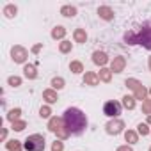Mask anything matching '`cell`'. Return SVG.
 Returning a JSON list of instances; mask_svg holds the SVG:
<instances>
[{
  "instance_id": "cell-1",
  "label": "cell",
  "mask_w": 151,
  "mask_h": 151,
  "mask_svg": "<svg viewBox=\"0 0 151 151\" xmlns=\"http://www.w3.org/2000/svg\"><path fill=\"white\" fill-rule=\"evenodd\" d=\"M62 119H64V124H66V128H68L69 135H82V133H84V130L87 128L86 114H84L80 109H75V107L66 109V112H64Z\"/></svg>"
},
{
  "instance_id": "cell-2",
  "label": "cell",
  "mask_w": 151,
  "mask_h": 151,
  "mask_svg": "<svg viewBox=\"0 0 151 151\" xmlns=\"http://www.w3.org/2000/svg\"><path fill=\"white\" fill-rule=\"evenodd\" d=\"M124 41L128 45H142L144 48L151 50V22L149 23H144L139 32L128 30L124 34Z\"/></svg>"
},
{
  "instance_id": "cell-3",
  "label": "cell",
  "mask_w": 151,
  "mask_h": 151,
  "mask_svg": "<svg viewBox=\"0 0 151 151\" xmlns=\"http://www.w3.org/2000/svg\"><path fill=\"white\" fill-rule=\"evenodd\" d=\"M48 130H50L52 133H55L59 139H68V137H69V132H68V128H66L62 117H50V121H48Z\"/></svg>"
},
{
  "instance_id": "cell-4",
  "label": "cell",
  "mask_w": 151,
  "mask_h": 151,
  "mask_svg": "<svg viewBox=\"0 0 151 151\" xmlns=\"http://www.w3.org/2000/svg\"><path fill=\"white\" fill-rule=\"evenodd\" d=\"M23 147L27 151H45V137L43 135H37V133L36 135H30V137H27Z\"/></svg>"
},
{
  "instance_id": "cell-5",
  "label": "cell",
  "mask_w": 151,
  "mask_h": 151,
  "mask_svg": "<svg viewBox=\"0 0 151 151\" xmlns=\"http://www.w3.org/2000/svg\"><path fill=\"white\" fill-rule=\"evenodd\" d=\"M124 84H126V87H130V89L135 93V100H146L147 91H146V87H144L139 80H135V78H128Z\"/></svg>"
},
{
  "instance_id": "cell-6",
  "label": "cell",
  "mask_w": 151,
  "mask_h": 151,
  "mask_svg": "<svg viewBox=\"0 0 151 151\" xmlns=\"http://www.w3.org/2000/svg\"><path fill=\"white\" fill-rule=\"evenodd\" d=\"M103 114L109 116V117H117L121 114V103H117V101H107L103 105Z\"/></svg>"
},
{
  "instance_id": "cell-7",
  "label": "cell",
  "mask_w": 151,
  "mask_h": 151,
  "mask_svg": "<svg viewBox=\"0 0 151 151\" xmlns=\"http://www.w3.org/2000/svg\"><path fill=\"white\" fill-rule=\"evenodd\" d=\"M11 55H13V60H14V62H18V64L25 62V60H27V57H29L27 50H25L23 46H18V45L11 48Z\"/></svg>"
},
{
  "instance_id": "cell-8",
  "label": "cell",
  "mask_w": 151,
  "mask_h": 151,
  "mask_svg": "<svg viewBox=\"0 0 151 151\" xmlns=\"http://www.w3.org/2000/svg\"><path fill=\"white\" fill-rule=\"evenodd\" d=\"M105 128H107V133H110V135H117V133L123 132L124 123H123L121 119H114V121H109V123L105 124Z\"/></svg>"
},
{
  "instance_id": "cell-9",
  "label": "cell",
  "mask_w": 151,
  "mask_h": 151,
  "mask_svg": "<svg viewBox=\"0 0 151 151\" xmlns=\"http://www.w3.org/2000/svg\"><path fill=\"white\" fill-rule=\"evenodd\" d=\"M124 66H126L124 57H114V60H112V64H110V71H112V73H121V71L124 69Z\"/></svg>"
},
{
  "instance_id": "cell-10",
  "label": "cell",
  "mask_w": 151,
  "mask_h": 151,
  "mask_svg": "<svg viewBox=\"0 0 151 151\" xmlns=\"http://www.w3.org/2000/svg\"><path fill=\"white\" fill-rule=\"evenodd\" d=\"M93 60H94V64H98V66H105V64L109 62V57H107L105 52H94V53H93Z\"/></svg>"
},
{
  "instance_id": "cell-11",
  "label": "cell",
  "mask_w": 151,
  "mask_h": 151,
  "mask_svg": "<svg viewBox=\"0 0 151 151\" xmlns=\"http://www.w3.org/2000/svg\"><path fill=\"white\" fill-rule=\"evenodd\" d=\"M84 84L86 86H98L100 84V77L96 73H86V77H84Z\"/></svg>"
},
{
  "instance_id": "cell-12",
  "label": "cell",
  "mask_w": 151,
  "mask_h": 151,
  "mask_svg": "<svg viewBox=\"0 0 151 151\" xmlns=\"http://www.w3.org/2000/svg\"><path fill=\"white\" fill-rule=\"evenodd\" d=\"M23 73H25V77H27V78H30V80L37 77V73H36V66H34V64H25Z\"/></svg>"
},
{
  "instance_id": "cell-13",
  "label": "cell",
  "mask_w": 151,
  "mask_h": 151,
  "mask_svg": "<svg viewBox=\"0 0 151 151\" xmlns=\"http://www.w3.org/2000/svg\"><path fill=\"white\" fill-rule=\"evenodd\" d=\"M98 14H100V18H103V20H112V18H114V11H112L110 7H100V9H98Z\"/></svg>"
},
{
  "instance_id": "cell-14",
  "label": "cell",
  "mask_w": 151,
  "mask_h": 151,
  "mask_svg": "<svg viewBox=\"0 0 151 151\" xmlns=\"http://www.w3.org/2000/svg\"><path fill=\"white\" fill-rule=\"evenodd\" d=\"M98 77H100L101 82H110V80H112V71L107 69V68H101L100 73H98Z\"/></svg>"
},
{
  "instance_id": "cell-15",
  "label": "cell",
  "mask_w": 151,
  "mask_h": 151,
  "mask_svg": "<svg viewBox=\"0 0 151 151\" xmlns=\"http://www.w3.org/2000/svg\"><path fill=\"white\" fill-rule=\"evenodd\" d=\"M73 37H75V41H77V43H86L87 41V34H86L84 29H77V30H75V34H73Z\"/></svg>"
},
{
  "instance_id": "cell-16",
  "label": "cell",
  "mask_w": 151,
  "mask_h": 151,
  "mask_svg": "<svg viewBox=\"0 0 151 151\" xmlns=\"http://www.w3.org/2000/svg\"><path fill=\"white\" fill-rule=\"evenodd\" d=\"M43 98L48 101V103H55L59 98H57V93L53 91V89H46L45 93H43Z\"/></svg>"
},
{
  "instance_id": "cell-17",
  "label": "cell",
  "mask_w": 151,
  "mask_h": 151,
  "mask_svg": "<svg viewBox=\"0 0 151 151\" xmlns=\"http://www.w3.org/2000/svg\"><path fill=\"white\" fill-rule=\"evenodd\" d=\"M64 36H66V29H64V27H60V25H59V27H55V29L52 30V37H53V39H62Z\"/></svg>"
},
{
  "instance_id": "cell-18",
  "label": "cell",
  "mask_w": 151,
  "mask_h": 151,
  "mask_svg": "<svg viewBox=\"0 0 151 151\" xmlns=\"http://www.w3.org/2000/svg\"><path fill=\"white\" fill-rule=\"evenodd\" d=\"M20 116H22V110H20V109H13V110L7 114V119H9L11 123H16V121H20Z\"/></svg>"
},
{
  "instance_id": "cell-19",
  "label": "cell",
  "mask_w": 151,
  "mask_h": 151,
  "mask_svg": "<svg viewBox=\"0 0 151 151\" xmlns=\"http://www.w3.org/2000/svg\"><path fill=\"white\" fill-rule=\"evenodd\" d=\"M124 139H126V142H130V144H135V142L139 140V135H137V132H133V130H128V132L124 133Z\"/></svg>"
},
{
  "instance_id": "cell-20",
  "label": "cell",
  "mask_w": 151,
  "mask_h": 151,
  "mask_svg": "<svg viewBox=\"0 0 151 151\" xmlns=\"http://www.w3.org/2000/svg\"><path fill=\"white\" fill-rule=\"evenodd\" d=\"M60 14H64V16L71 18V16H75V14H77V9H75L73 6H64V7L60 9Z\"/></svg>"
},
{
  "instance_id": "cell-21",
  "label": "cell",
  "mask_w": 151,
  "mask_h": 151,
  "mask_svg": "<svg viewBox=\"0 0 151 151\" xmlns=\"http://www.w3.org/2000/svg\"><path fill=\"white\" fill-rule=\"evenodd\" d=\"M16 13H18V9H16V6H13V4L4 7V14H6L7 18H14V16H16Z\"/></svg>"
},
{
  "instance_id": "cell-22",
  "label": "cell",
  "mask_w": 151,
  "mask_h": 151,
  "mask_svg": "<svg viewBox=\"0 0 151 151\" xmlns=\"http://www.w3.org/2000/svg\"><path fill=\"white\" fill-rule=\"evenodd\" d=\"M123 105H124V109H128V110L135 109V98H133V96H124V98H123Z\"/></svg>"
},
{
  "instance_id": "cell-23",
  "label": "cell",
  "mask_w": 151,
  "mask_h": 151,
  "mask_svg": "<svg viewBox=\"0 0 151 151\" xmlns=\"http://www.w3.org/2000/svg\"><path fill=\"white\" fill-rule=\"evenodd\" d=\"M6 146H7V151H22V144H20V140H14V139H13V140H9Z\"/></svg>"
},
{
  "instance_id": "cell-24",
  "label": "cell",
  "mask_w": 151,
  "mask_h": 151,
  "mask_svg": "<svg viewBox=\"0 0 151 151\" xmlns=\"http://www.w3.org/2000/svg\"><path fill=\"white\" fill-rule=\"evenodd\" d=\"M69 69H71L73 73H82V71H84V66H82V62H78V60H73V62L69 64Z\"/></svg>"
},
{
  "instance_id": "cell-25",
  "label": "cell",
  "mask_w": 151,
  "mask_h": 151,
  "mask_svg": "<svg viewBox=\"0 0 151 151\" xmlns=\"http://www.w3.org/2000/svg\"><path fill=\"white\" fill-rule=\"evenodd\" d=\"M59 50H60L62 53H68V52L71 50V41H62V43L59 45Z\"/></svg>"
},
{
  "instance_id": "cell-26",
  "label": "cell",
  "mask_w": 151,
  "mask_h": 151,
  "mask_svg": "<svg viewBox=\"0 0 151 151\" xmlns=\"http://www.w3.org/2000/svg\"><path fill=\"white\" fill-rule=\"evenodd\" d=\"M52 86H53V89H62V87H64V80H62L60 77H55V78L52 80Z\"/></svg>"
},
{
  "instance_id": "cell-27",
  "label": "cell",
  "mask_w": 151,
  "mask_h": 151,
  "mask_svg": "<svg viewBox=\"0 0 151 151\" xmlns=\"http://www.w3.org/2000/svg\"><path fill=\"white\" fill-rule=\"evenodd\" d=\"M27 128V123L25 121H16V123H13V130H16V132H22V130H25Z\"/></svg>"
},
{
  "instance_id": "cell-28",
  "label": "cell",
  "mask_w": 151,
  "mask_h": 151,
  "mask_svg": "<svg viewBox=\"0 0 151 151\" xmlns=\"http://www.w3.org/2000/svg\"><path fill=\"white\" fill-rule=\"evenodd\" d=\"M142 112H144V114H147V116H151V100L142 101Z\"/></svg>"
},
{
  "instance_id": "cell-29",
  "label": "cell",
  "mask_w": 151,
  "mask_h": 151,
  "mask_svg": "<svg viewBox=\"0 0 151 151\" xmlns=\"http://www.w3.org/2000/svg\"><path fill=\"white\" fill-rule=\"evenodd\" d=\"M137 132H139L140 135H147V133H151L149 128H147V124H144V123H140V124L137 126Z\"/></svg>"
},
{
  "instance_id": "cell-30",
  "label": "cell",
  "mask_w": 151,
  "mask_h": 151,
  "mask_svg": "<svg viewBox=\"0 0 151 151\" xmlns=\"http://www.w3.org/2000/svg\"><path fill=\"white\" fill-rule=\"evenodd\" d=\"M7 82H9V86L18 87V86L22 84V78H20V77H9V80H7Z\"/></svg>"
},
{
  "instance_id": "cell-31",
  "label": "cell",
  "mask_w": 151,
  "mask_h": 151,
  "mask_svg": "<svg viewBox=\"0 0 151 151\" xmlns=\"http://www.w3.org/2000/svg\"><path fill=\"white\" fill-rule=\"evenodd\" d=\"M50 114H52L50 107H41V110H39V116L41 117H50Z\"/></svg>"
},
{
  "instance_id": "cell-32",
  "label": "cell",
  "mask_w": 151,
  "mask_h": 151,
  "mask_svg": "<svg viewBox=\"0 0 151 151\" xmlns=\"http://www.w3.org/2000/svg\"><path fill=\"white\" fill-rule=\"evenodd\" d=\"M62 149H64V146H62L60 140H55V142L52 144V151H62Z\"/></svg>"
},
{
  "instance_id": "cell-33",
  "label": "cell",
  "mask_w": 151,
  "mask_h": 151,
  "mask_svg": "<svg viewBox=\"0 0 151 151\" xmlns=\"http://www.w3.org/2000/svg\"><path fill=\"white\" fill-rule=\"evenodd\" d=\"M116 151H133V149H132V147H130V146L126 144V146H119V147H117Z\"/></svg>"
},
{
  "instance_id": "cell-34",
  "label": "cell",
  "mask_w": 151,
  "mask_h": 151,
  "mask_svg": "<svg viewBox=\"0 0 151 151\" xmlns=\"http://www.w3.org/2000/svg\"><path fill=\"white\" fill-rule=\"evenodd\" d=\"M41 46H43V45H36V46L32 48V52H34V53H39V50H41Z\"/></svg>"
},
{
  "instance_id": "cell-35",
  "label": "cell",
  "mask_w": 151,
  "mask_h": 151,
  "mask_svg": "<svg viewBox=\"0 0 151 151\" xmlns=\"http://www.w3.org/2000/svg\"><path fill=\"white\" fill-rule=\"evenodd\" d=\"M147 123H149V124H151V116H147Z\"/></svg>"
},
{
  "instance_id": "cell-36",
  "label": "cell",
  "mask_w": 151,
  "mask_h": 151,
  "mask_svg": "<svg viewBox=\"0 0 151 151\" xmlns=\"http://www.w3.org/2000/svg\"><path fill=\"white\" fill-rule=\"evenodd\" d=\"M149 71H151V57H149Z\"/></svg>"
},
{
  "instance_id": "cell-37",
  "label": "cell",
  "mask_w": 151,
  "mask_h": 151,
  "mask_svg": "<svg viewBox=\"0 0 151 151\" xmlns=\"http://www.w3.org/2000/svg\"><path fill=\"white\" fill-rule=\"evenodd\" d=\"M149 94H151V89H149Z\"/></svg>"
},
{
  "instance_id": "cell-38",
  "label": "cell",
  "mask_w": 151,
  "mask_h": 151,
  "mask_svg": "<svg viewBox=\"0 0 151 151\" xmlns=\"http://www.w3.org/2000/svg\"><path fill=\"white\" fill-rule=\"evenodd\" d=\"M149 151H151V147H149Z\"/></svg>"
}]
</instances>
